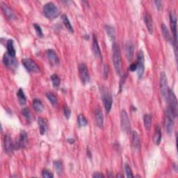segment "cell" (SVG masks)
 Returning <instances> with one entry per match:
<instances>
[{
    "label": "cell",
    "instance_id": "6da1fadb",
    "mask_svg": "<svg viewBox=\"0 0 178 178\" xmlns=\"http://www.w3.org/2000/svg\"><path fill=\"white\" fill-rule=\"evenodd\" d=\"M113 50V62L115 70L118 74H120L122 72V60H121V51L118 44L114 43L112 47Z\"/></svg>",
    "mask_w": 178,
    "mask_h": 178
},
{
    "label": "cell",
    "instance_id": "7a4b0ae2",
    "mask_svg": "<svg viewBox=\"0 0 178 178\" xmlns=\"http://www.w3.org/2000/svg\"><path fill=\"white\" fill-rule=\"evenodd\" d=\"M101 96L105 110L107 113H109L113 105V98L109 91L105 87L101 88Z\"/></svg>",
    "mask_w": 178,
    "mask_h": 178
},
{
    "label": "cell",
    "instance_id": "3957f363",
    "mask_svg": "<svg viewBox=\"0 0 178 178\" xmlns=\"http://www.w3.org/2000/svg\"><path fill=\"white\" fill-rule=\"evenodd\" d=\"M43 13L46 18L49 19H55L59 16V10L52 2H49L44 5Z\"/></svg>",
    "mask_w": 178,
    "mask_h": 178
},
{
    "label": "cell",
    "instance_id": "277c9868",
    "mask_svg": "<svg viewBox=\"0 0 178 178\" xmlns=\"http://www.w3.org/2000/svg\"><path fill=\"white\" fill-rule=\"evenodd\" d=\"M167 100L168 102V109L171 111V112L174 116L175 118L177 116V97L175 95L174 92L171 89H168Z\"/></svg>",
    "mask_w": 178,
    "mask_h": 178
},
{
    "label": "cell",
    "instance_id": "5b68a950",
    "mask_svg": "<svg viewBox=\"0 0 178 178\" xmlns=\"http://www.w3.org/2000/svg\"><path fill=\"white\" fill-rule=\"evenodd\" d=\"M174 118H176L174 117L171 111L167 109L164 114V126L166 132L168 134H171L173 131L174 127Z\"/></svg>",
    "mask_w": 178,
    "mask_h": 178
},
{
    "label": "cell",
    "instance_id": "8992f818",
    "mask_svg": "<svg viewBox=\"0 0 178 178\" xmlns=\"http://www.w3.org/2000/svg\"><path fill=\"white\" fill-rule=\"evenodd\" d=\"M120 124L122 131L126 134H130L131 131V124L129 116L125 110H122L120 113Z\"/></svg>",
    "mask_w": 178,
    "mask_h": 178
},
{
    "label": "cell",
    "instance_id": "52a82bcc",
    "mask_svg": "<svg viewBox=\"0 0 178 178\" xmlns=\"http://www.w3.org/2000/svg\"><path fill=\"white\" fill-rule=\"evenodd\" d=\"M170 24L172 33H173L174 39V45L176 53L177 51V17L176 13L173 11H171L170 13Z\"/></svg>",
    "mask_w": 178,
    "mask_h": 178
},
{
    "label": "cell",
    "instance_id": "ba28073f",
    "mask_svg": "<svg viewBox=\"0 0 178 178\" xmlns=\"http://www.w3.org/2000/svg\"><path fill=\"white\" fill-rule=\"evenodd\" d=\"M3 63L6 67L11 69V70H15L18 68V61L16 59V56H13L8 54H5L3 57Z\"/></svg>",
    "mask_w": 178,
    "mask_h": 178
},
{
    "label": "cell",
    "instance_id": "9c48e42d",
    "mask_svg": "<svg viewBox=\"0 0 178 178\" xmlns=\"http://www.w3.org/2000/svg\"><path fill=\"white\" fill-rule=\"evenodd\" d=\"M168 89L167 77H166L164 72H162L160 74V91L164 99H167Z\"/></svg>",
    "mask_w": 178,
    "mask_h": 178
},
{
    "label": "cell",
    "instance_id": "30bf717a",
    "mask_svg": "<svg viewBox=\"0 0 178 178\" xmlns=\"http://www.w3.org/2000/svg\"><path fill=\"white\" fill-rule=\"evenodd\" d=\"M144 54L142 50H140L138 53L137 56V74L139 78L140 79L143 76L145 71V65H144Z\"/></svg>",
    "mask_w": 178,
    "mask_h": 178
},
{
    "label": "cell",
    "instance_id": "8fae6325",
    "mask_svg": "<svg viewBox=\"0 0 178 178\" xmlns=\"http://www.w3.org/2000/svg\"><path fill=\"white\" fill-rule=\"evenodd\" d=\"M79 73L80 79H81L83 84H87L90 81V74L87 65L84 64H81L79 66Z\"/></svg>",
    "mask_w": 178,
    "mask_h": 178
},
{
    "label": "cell",
    "instance_id": "7c38bea8",
    "mask_svg": "<svg viewBox=\"0 0 178 178\" xmlns=\"http://www.w3.org/2000/svg\"><path fill=\"white\" fill-rule=\"evenodd\" d=\"M22 62L25 68L29 72H37L38 71V66L35 61L31 59H24L22 60Z\"/></svg>",
    "mask_w": 178,
    "mask_h": 178
},
{
    "label": "cell",
    "instance_id": "4fadbf2b",
    "mask_svg": "<svg viewBox=\"0 0 178 178\" xmlns=\"http://www.w3.org/2000/svg\"><path fill=\"white\" fill-rule=\"evenodd\" d=\"M134 53V45L131 41H127L125 44V54L129 61L133 58Z\"/></svg>",
    "mask_w": 178,
    "mask_h": 178
},
{
    "label": "cell",
    "instance_id": "5bb4252c",
    "mask_svg": "<svg viewBox=\"0 0 178 178\" xmlns=\"http://www.w3.org/2000/svg\"><path fill=\"white\" fill-rule=\"evenodd\" d=\"M4 149L7 153H11L14 149V145L11 138L8 134H6L4 136Z\"/></svg>",
    "mask_w": 178,
    "mask_h": 178
},
{
    "label": "cell",
    "instance_id": "9a60e30c",
    "mask_svg": "<svg viewBox=\"0 0 178 178\" xmlns=\"http://www.w3.org/2000/svg\"><path fill=\"white\" fill-rule=\"evenodd\" d=\"M47 56L49 61L52 64L57 65L59 64V56H57L56 53L53 50H48L47 51Z\"/></svg>",
    "mask_w": 178,
    "mask_h": 178
},
{
    "label": "cell",
    "instance_id": "2e32d148",
    "mask_svg": "<svg viewBox=\"0 0 178 178\" xmlns=\"http://www.w3.org/2000/svg\"><path fill=\"white\" fill-rule=\"evenodd\" d=\"M144 22L145 23L146 27L148 29V32L150 34L153 33V21L152 19V17L150 14L146 13L144 15Z\"/></svg>",
    "mask_w": 178,
    "mask_h": 178
},
{
    "label": "cell",
    "instance_id": "e0dca14e",
    "mask_svg": "<svg viewBox=\"0 0 178 178\" xmlns=\"http://www.w3.org/2000/svg\"><path fill=\"white\" fill-rule=\"evenodd\" d=\"M95 116H96L97 125L100 128L103 127V125H104V116H103V113L100 109H97L96 110Z\"/></svg>",
    "mask_w": 178,
    "mask_h": 178
},
{
    "label": "cell",
    "instance_id": "ac0fdd59",
    "mask_svg": "<svg viewBox=\"0 0 178 178\" xmlns=\"http://www.w3.org/2000/svg\"><path fill=\"white\" fill-rule=\"evenodd\" d=\"M93 50L94 54L96 56V57L102 59L101 51H100V48L99 47L98 42H97V37L95 35H93Z\"/></svg>",
    "mask_w": 178,
    "mask_h": 178
},
{
    "label": "cell",
    "instance_id": "d6986e66",
    "mask_svg": "<svg viewBox=\"0 0 178 178\" xmlns=\"http://www.w3.org/2000/svg\"><path fill=\"white\" fill-rule=\"evenodd\" d=\"M27 139H28V137H27V134L26 133V131H21L20 135V137H19V140L18 141V147L19 148H24L26 146L27 143Z\"/></svg>",
    "mask_w": 178,
    "mask_h": 178
},
{
    "label": "cell",
    "instance_id": "ffe728a7",
    "mask_svg": "<svg viewBox=\"0 0 178 178\" xmlns=\"http://www.w3.org/2000/svg\"><path fill=\"white\" fill-rule=\"evenodd\" d=\"M2 10L3 11V13H4V15L7 16L8 18H9L11 20H13L16 18L15 13H14L13 11L11 10L7 5L2 4Z\"/></svg>",
    "mask_w": 178,
    "mask_h": 178
},
{
    "label": "cell",
    "instance_id": "44dd1931",
    "mask_svg": "<svg viewBox=\"0 0 178 178\" xmlns=\"http://www.w3.org/2000/svg\"><path fill=\"white\" fill-rule=\"evenodd\" d=\"M162 130L159 125L155 127V130H154V134L153 136V142L154 144L157 145H159L162 140Z\"/></svg>",
    "mask_w": 178,
    "mask_h": 178
},
{
    "label": "cell",
    "instance_id": "7402d4cb",
    "mask_svg": "<svg viewBox=\"0 0 178 178\" xmlns=\"http://www.w3.org/2000/svg\"><path fill=\"white\" fill-rule=\"evenodd\" d=\"M131 141H132V145L134 148L136 149V150H139L140 148V140L139 134H138L136 131H133Z\"/></svg>",
    "mask_w": 178,
    "mask_h": 178
},
{
    "label": "cell",
    "instance_id": "603a6c76",
    "mask_svg": "<svg viewBox=\"0 0 178 178\" xmlns=\"http://www.w3.org/2000/svg\"><path fill=\"white\" fill-rule=\"evenodd\" d=\"M53 165L54 169L56 172V173L59 175V176H61L63 173V171H64V165H63V163L61 161H54L53 162Z\"/></svg>",
    "mask_w": 178,
    "mask_h": 178
},
{
    "label": "cell",
    "instance_id": "cb8c5ba5",
    "mask_svg": "<svg viewBox=\"0 0 178 178\" xmlns=\"http://www.w3.org/2000/svg\"><path fill=\"white\" fill-rule=\"evenodd\" d=\"M161 28H162V33H163V36L164 37V38L167 41H173V39H172V37L170 32H169V31L168 29V28L164 24H162L161 25Z\"/></svg>",
    "mask_w": 178,
    "mask_h": 178
},
{
    "label": "cell",
    "instance_id": "d4e9b609",
    "mask_svg": "<svg viewBox=\"0 0 178 178\" xmlns=\"http://www.w3.org/2000/svg\"><path fill=\"white\" fill-rule=\"evenodd\" d=\"M33 107L34 110L37 112H41L43 111L44 107L42 102L38 99H35L33 101Z\"/></svg>",
    "mask_w": 178,
    "mask_h": 178
},
{
    "label": "cell",
    "instance_id": "484cf974",
    "mask_svg": "<svg viewBox=\"0 0 178 178\" xmlns=\"http://www.w3.org/2000/svg\"><path fill=\"white\" fill-rule=\"evenodd\" d=\"M38 125L40 127V132H41L42 135L45 134V133L47 131V123H46V122L45 121V120L41 118H38Z\"/></svg>",
    "mask_w": 178,
    "mask_h": 178
},
{
    "label": "cell",
    "instance_id": "4316f807",
    "mask_svg": "<svg viewBox=\"0 0 178 178\" xmlns=\"http://www.w3.org/2000/svg\"><path fill=\"white\" fill-rule=\"evenodd\" d=\"M17 96H18L20 104L21 105H24L26 102H27V98H26L25 94L22 88H20L18 90V93H17Z\"/></svg>",
    "mask_w": 178,
    "mask_h": 178
},
{
    "label": "cell",
    "instance_id": "83f0119b",
    "mask_svg": "<svg viewBox=\"0 0 178 178\" xmlns=\"http://www.w3.org/2000/svg\"><path fill=\"white\" fill-rule=\"evenodd\" d=\"M7 50H8V54L13 56H16V50L14 47L13 41V40H8L7 41Z\"/></svg>",
    "mask_w": 178,
    "mask_h": 178
},
{
    "label": "cell",
    "instance_id": "f1b7e54d",
    "mask_svg": "<svg viewBox=\"0 0 178 178\" xmlns=\"http://www.w3.org/2000/svg\"><path fill=\"white\" fill-rule=\"evenodd\" d=\"M105 29L106 31H107L108 36L109 37L111 41H115V39H116V31H115L113 27L107 25L105 27Z\"/></svg>",
    "mask_w": 178,
    "mask_h": 178
},
{
    "label": "cell",
    "instance_id": "f546056e",
    "mask_svg": "<svg viewBox=\"0 0 178 178\" xmlns=\"http://www.w3.org/2000/svg\"><path fill=\"white\" fill-rule=\"evenodd\" d=\"M62 20H63V22H64V24L65 25V27L67 28V29L70 31V32L73 33V31H74L73 28V27H72L71 23H70V20H69V19L67 17V16L63 15L62 16Z\"/></svg>",
    "mask_w": 178,
    "mask_h": 178
},
{
    "label": "cell",
    "instance_id": "4dcf8cb0",
    "mask_svg": "<svg viewBox=\"0 0 178 178\" xmlns=\"http://www.w3.org/2000/svg\"><path fill=\"white\" fill-rule=\"evenodd\" d=\"M143 123L146 130H150L152 124V116L149 114H145L143 116Z\"/></svg>",
    "mask_w": 178,
    "mask_h": 178
},
{
    "label": "cell",
    "instance_id": "1f68e13d",
    "mask_svg": "<svg viewBox=\"0 0 178 178\" xmlns=\"http://www.w3.org/2000/svg\"><path fill=\"white\" fill-rule=\"evenodd\" d=\"M77 122H78V125L80 127H83L87 125L88 120L86 118L84 115L79 114V116H77Z\"/></svg>",
    "mask_w": 178,
    "mask_h": 178
},
{
    "label": "cell",
    "instance_id": "d6a6232c",
    "mask_svg": "<svg viewBox=\"0 0 178 178\" xmlns=\"http://www.w3.org/2000/svg\"><path fill=\"white\" fill-rule=\"evenodd\" d=\"M46 97H47L49 101H50L53 105H57V103H58V100H57L56 97L55 96V95H54V93H51V92H48V93H46Z\"/></svg>",
    "mask_w": 178,
    "mask_h": 178
},
{
    "label": "cell",
    "instance_id": "836d02e7",
    "mask_svg": "<svg viewBox=\"0 0 178 178\" xmlns=\"http://www.w3.org/2000/svg\"><path fill=\"white\" fill-rule=\"evenodd\" d=\"M51 82H52V84L54 87L57 88L59 87L61 81H60L59 77L57 75V74H53V75H51Z\"/></svg>",
    "mask_w": 178,
    "mask_h": 178
},
{
    "label": "cell",
    "instance_id": "e575fe53",
    "mask_svg": "<svg viewBox=\"0 0 178 178\" xmlns=\"http://www.w3.org/2000/svg\"><path fill=\"white\" fill-rule=\"evenodd\" d=\"M125 173L126 175H127V177H133V173H132V171L130 168V165L128 163H125Z\"/></svg>",
    "mask_w": 178,
    "mask_h": 178
},
{
    "label": "cell",
    "instance_id": "d590c367",
    "mask_svg": "<svg viewBox=\"0 0 178 178\" xmlns=\"http://www.w3.org/2000/svg\"><path fill=\"white\" fill-rule=\"evenodd\" d=\"M42 176L45 178H52L54 177V175L52 174V173H51V171L47 170V169L42 171Z\"/></svg>",
    "mask_w": 178,
    "mask_h": 178
},
{
    "label": "cell",
    "instance_id": "8d00e7d4",
    "mask_svg": "<svg viewBox=\"0 0 178 178\" xmlns=\"http://www.w3.org/2000/svg\"><path fill=\"white\" fill-rule=\"evenodd\" d=\"M33 27L35 29V30L36 31V33L37 35H38L39 37H42L43 36V34H42V31L41 27L38 24H33Z\"/></svg>",
    "mask_w": 178,
    "mask_h": 178
},
{
    "label": "cell",
    "instance_id": "74e56055",
    "mask_svg": "<svg viewBox=\"0 0 178 178\" xmlns=\"http://www.w3.org/2000/svg\"><path fill=\"white\" fill-rule=\"evenodd\" d=\"M64 115H65V118H66L67 119H68L71 115V110L70 109V108H69L68 106H65V107H64Z\"/></svg>",
    "mask_w": 178,
    "mask_h": 178
},
{
    "label": "cell",
    "instance_id": "f35d334b",
    "mask_svg": "<svg viewBox=\"0 0 178 178\" xmlns=\"http://www.w3.org/2000/svg\"><path fill=\"white\" fill-rule=\"evenodd\" d=\"M22 114L24 115V116L26 118H27L29 120L30 119L31 115H30V112H29V109L27 108L24 109L22 110Z\"/></svg>",
    "mask_w": 178,
    "mask_h": 178
},
{
    "label": "cell",
    "instance_id": "ab89813d",
    "mask_svg": "<svg viewBox=\"0 0 178 178\" xmlns=\"http://www.w3.org/2000/svg\"><path fill=\"white\" fill-rule=\"evenodd\" d=\"M154 4L156 5V7L158 11H162L163 8V4L162 2L161 1H154Z\"/></svg>",
    "mask_w": 178,
    "mask_h": 178
},
{
    "label": "cell",
    "instance_id": "60d3db41",
    "mask_svg": "<svg viewBox=\"0 0 178 178\" xmlns=\"http://www.w3.org/2000/svg\"><path fill=\"white\" fill-rule=\"evenodd\" d=\"M103 72H104V73H103V74H104L105 79H107V77H108V74H109V67H108V65H104V70H103Z\"/></svg>",
    "mask_w": 178,
    "mask_h": 178
},
{
    "label": "cell",
    "instance_id": "b9f144b4",
    "mask_svg": "<svg viewBox=\"0 0 178 178\" xmlns=\"http://www.w3.org/2000/svg\"><path fill=\"white\" fill-rule=\"evenodd\" d=\"M130 70L131 71H135L136 70H137V64L136 63H135V64H131L130 66Z\"/></svg>",
    "mask_w": 178,
    "mask_h": 178
},
{
    "label": "cell",
    "instance_id": "7bdbcfd3",
    "mask_svg": "<svg viewBox=\"0 0 178 178\" xmlns=\"http://www.w3.org/2000/svg\"><path fill=\"white\" fill-rule=\"evenodd\" d=\"M93 177H96V178H100V177H105L104 175H102L100 173H95L93 175Z\"/></svg>",
    "mask_w": 178,
    "mask_h": 178
},
{
    "label": "cell",
    "instance_id": "ee69618b",
    "mask_svg": "<svg viewBox=\"0 0 178 178\" xmlns=\"http://www.w3.org/2000/svg\"><path fill=\"white\" fill-rule=\"evenodd\" d=\"M68 141L70 143H73L74 142V140L73 139H68Z\"/></svg>",
    "mask_w": 178,
    "mask_h": 178
}]
</instances>
